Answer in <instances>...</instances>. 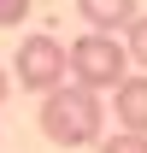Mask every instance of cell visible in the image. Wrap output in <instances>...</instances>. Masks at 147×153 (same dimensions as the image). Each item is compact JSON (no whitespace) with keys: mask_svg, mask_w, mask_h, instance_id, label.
I'll return each instance as SVG.
<instances>
[{"mask_svg":"<svg viewBox=\"0 0 147 153\" xmlns=\"http://www.w3.org/2000/svg\"><path fill=\"white\" fill-rule=\"evenodd\" d=\"M112 118L124 124V130L147 135V71H129L118 88H112Z\"/></svg>","mask_w":147,"mask_h":153,"instance_id":"cell-4","label":"cell"},{"mask_svg":"<svg viewBox=\"0 0 147 153\" xmlns=\"http://www.w3.org/2000/svg\"><path fill=\"white\" fill-rule=\"evenodd\" d=\"M124 53H129V65H141V71H147V12H135V18H129V30H124Z\"/></svg>","mask_w":147,"mask_h":153,"instance_id":"cell-6","label":"cell"},{"mask_svg":"<svg viewBox=\"0 0 147 153\" xmlns=\"http://www.w3.org/2000/svg\"><path fill=\"white\" fill-rule=\"evenodd\" d=\"M76 12H82V24H88V30L118 36V30H129V18L141 12V0H76Z\"/></svg>","mask_w":147,"mask_h":153,"instance_id":"cell-5","label":"cell"},{"mask_svg":"<svg viewBox=\"0 0 147 153\" xmlns=\"http://www.w3.org/2000/svg\"><path fill=\"white\" fill-rule=\"evenodd\" d=\"M65 76L106 94L129 76V53H124V36H100V30H82V36L65 47Z\"/></svg>","mask_w":147,"mask_h":153,"instance_id":"cell-2","label":"cell"},{"mask_svg":"<svg viewBox=\"0 0 147 153\" xmlns=\"http://www.w3.org/2000/svg\"><path fill=\"white\" fill-rule=\"evenodd\" d=\"M6 88H12V76H6V71H0V100H6Z\"/></svg>","mask_w":147,"mask_h":153,"instance_id":"cell-9","label":"cell"},{"mask_svg":"<svg viewBox=\"0 0 147 153\" xmlns=\"http://www.w3.org/2000/svg\"><path fill=\"white\" fill-rule=\"evenodd\" d=\"M30 18V0H0V30H18Z\"/></svg>","mask_w":147,"mask_h":153,"instance_id":"cell-8","label":"cell"},{"mask_svg":"<svg viewBox=\"0 0 147 153\" xmlns=\"http://www.w3.org/2000/svg\"><path fill=\"white\" fill-rule=\"evenodd\" d=\"M100 153H147V135H135V130H118L112 141H100Z\"/></svg>","mask_w":147,"mask_h":153,"instance_id":"cell-7","label":"cell"},{"mask_svg":"<svg viewBox=\"0 0 147 153\" xmlns=\"http://www.w3.org/2000/svg\"><path fill=\"white\" fill-rule=\"evenodd\" d=\"M100 124H106L100 94L82 88V82H71V76L53 94H41V135L53 147H88V141H100Z\"/></svg>","mask_w":147,"mask_h":153,"instance_id":"cell-1","label":"cell"},{"mask_svg":"<svg viewBox=\"0 0 147 153\" xmlns=\"http://www.w3.org/2000/svg\"><path fill=\"white\" fill-rule=\"evenodd\" d=\"M12 76H18V88H30V94H53L59 82H65V41H59V36H41V30L24 36Z\"/></svg>","mask_w":147,"mask_h":153,"instance_id":"cell-3","label":"cell"}]
</instances>
